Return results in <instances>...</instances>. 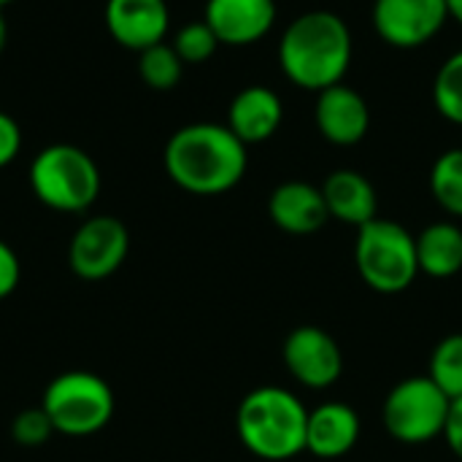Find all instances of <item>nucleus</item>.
I'll return each instance as SVG.
<instances>
[{"instance_id": "1", "label": "nucleus", "mask_w": 462, "mask_h": 462, "mask_svg": "<svg viewBox=\"0 0 462 462\" xmlns=\"http://www.w3.org/2000/svg\"><path fill=\"white\" fill-rule=\"evenodd\" d=\"M165 173L189 195H225L246 176V143L217 122H192L179 127L162 152Z\"/></svg>"}, {"instance_id": "2", "label": "nucleus", "mask_w": 462, "mask_h": 462, "mask_svg": "<svg viewBox=\"0 0 462 462\" xmlns=\"http://www.w3.org/2000/svg\"><path fill=\"white\" fill-rule=\"evenodd\" d=\"M355 54L349 24L333 11H306L290 22L279 41L282 73L306 92L341 84Z\"/></svg>"}, {"instance_id": "3", "label": "nucleus", "mask_w": 462, "mask_h": 462, "mask_svg": "<svg viewBox=\"0 0 462 462\" xmlns=\"http://www.w3.org/2000/svg\"><path fill=\"white\" fill-rule=\"evenodd\" d=\"M309 409L284 387H257L236 411L238 441L260 460L284 462L306 452Z\"/></svg>"}, {"instance_id": "4", "label": "nucleus", "mask_w": 462, "mask_h": 462, "mask_svg": "<svg viewBox=\"0 0 462 462\" xmlns=\"http://www.w3.org/2000/svg\"><path fill=\"white\" fill-rule=\"evenodd\" d=\"M355 265L360 279L379 295H401L420 276L417 236L393 219H371L357 227Z\"/></svg>"}, {"instance_id": "5", "label": "nucleus", "mask_w": 462, "mask_h": 462, "mask_svg": "<svg viewBox=\"0 0 462 462\" xmlns=\"http://www.w3.org/2000/svg\"><path fill=\"white\" fill-rule=\"evenodd\" d=\"M30 189L51 211H87L100 195L95 160L73 143H51L30 162Z\"/></svg>"}, {"instance_id": "6", "label": "nucleus", "mask_w": 462, "mask_h": 462, "mask_svg": "<svg viewBox=\"0 0 462 462\" xmlns=\"http://www.w3.org/2000/svg\"><path fill=\"white\" fill-rule=\"evenodd\" d=\"M41 409L62 436H92L114 417V393L92 371H65L43 393Z\"/></svg>"}, {"instance_id": "7", "label": "nucleus", "mask_w": 462, "mask_h": 462, "mask_svg": "<svg viewBox=\"0 0 462 462\" xmlns=\"http://www.w3.org/2000/svg\"><path fill=\"white\" fill-rule=\"evenodd\" d=\"M452 398L425 374L398 382L382 406V420L398 444L420 447L444 436Z\"/></svg>"}, {"instance_id": "8", "label": "nucleus", "mask_w": 462, "mask_h": 462, "mask_svg": "<svg viewBox=\"0 0 462 462\" xmlns=\"http://www.w3.org/2000/svg\"><path fill=\"white\" fill-rule=\"evenodd\" d=\"M130 252V233L122 219L100 214L89 217L70 238L68 263L79 279L100 282L114 276Z\"/></svg>"}, {"instance_id": "9", "label": "nucleus", "mask_w": 462, "mask_h": 462, "mask_svg": "<svg viewBox=\"0 0 462 462\" xmlns=\"http://www.w3.org/2000/svg\"><path fill=\"white\" fill-rule=\"evenodd\" d=\"M371 19L387 46L420 49L444 30L449 8L447 0H376Z\"/></svg>"}, {"instance_id": "10", "label": "nucleus", "mask_w": 462, "mask_h": 462, "mask_svg": "<svg viewBox=\"0 0 462 462\" xmlns=\"http://www.w3.org/2000/svg\"><path fill=\"white\" fill-rule=\"evenodd\" d=\"M282 360L290 376L309 390H328L344 374V355L338 341L317 325L295 328L284 338Z\"/></svg>"}, {"instance_id": "11", "label": "nucleus", "mask_w": 462, "mask_h": 462, "mask_svg": "<svg viewBox=\"0 0 462 462\" xmlns=\"http://www.w3.org/2000/svg\"><path fill=\"white\" fill-rule=\"evenodd\" d=\"M314 119H317V130L322 133L328 143L355 146L368 135L371 108L357 89L341 81L317 92Z\"/></svg>"}, {"instance_id": "12", "label": "nucleus", "mask_w": 462, "mask_h": 462, "mask_svg": "<svg viewBox=\"0 0 462 462\" xmlns=\"http://www.w3.org/2000/svg\"><path fill=\"white\" fill-rule=\"evenodd\" d=\"M276 0H208L203 19L225 46H252L276 24Z\"/></svg>"}, {"instance_id": "13", "label": "nucleus", "mask_w": 462, "mask_h": 462, "mask_svg": "<svg viewBox=\"0 0 462 462\" xmlns=\"http://www.w3.org/2000/svg\"><path fill=\"white\" fill-rule=\"evenodd\" d=\"M106 27L119 46L143 51L165 41L171 11L165 0H108Z\"/></svg>"}, {"instance_id": "14", "label": "nucleus", "mask_w": 462, "mask_h": 462, "mask_svg": "<svg viewBox=\"0 0 462 462\" xmlns=\"http://www.w3.org/2000/svg\"><path fill=\"white\" fill-rule=\"evenodd\" d=\"M271 222L287 236H311L330 219L322 189L309 181H282L268 198Z\"/></svg>"}, {"instance_id": "15", "label": "nucleus", "mask_w": 462, "mask_h": 462, "mask_svg": "<svg viewBox=\"0 0 462 462\" xmlns=\"http://www.w3.org/2000/svg\"><path fill=\"white\" fill-rule=\"evenodd\" d=\"M360 414L341 401L319 403L309 411L306 452L319 460H338L349 455L360 441Z\"/></svg>"}, {"instance_id": "16", "label": "nucleus", "mask_w": 462, "mask_h": 462, "mask_svg": "<svg viewBox=\"0 0 462 462\" xmlns=\"http://www.w3.org/2000/svg\"><path fill=\"white\" fill-rule=\"evenodd\" d=\"M282 122H284V103L271 87L263 84L244 87L227 108V127L246 146L273 138Z\"/></svg>"}, {"instance_id": "17", "label": "nucleus", "mask_w": 462, "mask_h": 462, "mask_svg": "<svg viewBox=\"0 0 462 462\" xmlns=\"http://www.w3.org/2000/svg\"><path fill=\"white\" fill-rule=\"evenodd\" d=\"M319 189H322L328 214L344 225L363 227L379 217L376 214L379 211L376 187L360 171H352V168L333 171Z\"/></svg>"}, {"instance_id": "18", "label": "nucleus", "mask_w": 462, "mask_h": 462, "mask_svg": "<svg viewBox=\"0 0 462 462\" xmlns=\"http://www.w3.org/2000/svg\"><path fill=\"white\" fill-rule=\"evenodd\" d=\"M420 273L430 279H452L462 271V227L455 222H433L417 236Z\"/></svg>"}, {"instance_id": "19", "label": "nucleus", "mask_w": 462, "mask_h": 462, "mask_svg": "<svg viewBox=\"0 0 462 462\" xmlns=\"http://www.w3.org/2000/svg\"><path fill=\"white\" fill-rule=\"evenodd\" d=\"M433 200L452 217H462V146L447 149L430 168Z\"/></svg>"}, {"instance_id": "20", "label": "nucleus", "mask_w": 462, "mask_h": 462, "mask_svg": "<svg viewBox=\"0 0 462 462\" xmlns=\"http://www.w3.org/2000/svg\"><path fill=\"white\" fill-rule=\"evenodd\" d=\"M181 73H184V62L171 43L162 41L138 51V76L149 89L168 92L181 81Z\"/></svg>"}, {"instance_id": "21", "label": "nucleus", "mask_w": 462, "mask_h": 462, "mask_svg": "<svg viewBox=\"0 0 462 462\" xmlns=\"http://www.w3.org/2000/svg\"><path fill=\"white\" fill-rule=\"evenodd\" d=\"M428 376L455 401L462 398V333L441 338L430 355Z\"/></svg>"}, {"instance_id": "22", "label": "nucleus", "mask_w": 462, "mask_h": 462, "mask_svg": "<svg viewBox=\"0 0 462 462\" xmlns=\"http://www.w3.org/2000/svg\"><path fill=\"white\" fill-rule=\"evenodd\" d=\"M433 106L447 122L462 125V49L439 68L433 79Z\"/></svg>"}, {"instance_id": "23", "label": "nucleus", "mask_w": 462, "mask_h": 462, "mask_svg": "<svg viewBox=\"0 0 462 462\" xmlns=\"http://www.w3.org/2000/svg\"><path fill=\"white\" fill-rule=\"evenodd\" d=\"M171 46L176 49V54L181 57L184 65H200V62H206V60L214 57V51L219 49V38L206 24V19H200V22L184 24L173 35V43Z\"/></svg>"}, {"instance_id": "24", "label": "nucleus", "mask_w": 462, "mask_h": 462, "mask_svg": "<svg viewBox=\"0 0 462 462\" xmlns=\"http://www.w3.org/2000/svg\"><path fill=\"white\" fill-rule=\"evenodd\" d=\"M51 433H54V425L41 406L16 414L11 422V439L19 447H41L51 439Z\"/></svg>"}, {"instance_id": "25", "label": "nucleus", "mask_w": 462, "mask_h": 462, "mask_svg": "<svg viewBox=\"0 0 462 462\" xmlns=\"http://www.w3.org/2000/svg\"><path fill=\"white\" fill-rule=\"evenodd\" d=\"M19 149H22V127L11 114L0 111V168L11 165Z\"/></svg>"}, {"instance_id": "26", "label": "nucleus", "mask_w": 462, "mask_h": 462, "mask_svg": "<svg viewBox=\"0 0 462 462\" xmlns=\"http://www.w3.org/2000/svg\"><path fill=\"white\" fill-rule=\"evenodd\" d=\"M19 279H22L19 257L5 241H0V300L8 298L19 287Z\"/></svg>"}, {"instance_id": "27", "label": "nucleus", "mask_w": 462, "mask_h": 462, "mask_svg": "<svg viewBox=\"0 0 462 462\" xmlns=\"http://www.w3.org/2000/svg\"><path fill=\"white\" fill-rule=\"evenodd\" d=\"M449 449L455 452V457L462 460V398H455L452 406H449V417H447V428H444V436H441Z\"/></svg>"}, {"instance_id": "28", "label": "nucleus", "mask_w": 462, "mask_h": 462, "mask_svg": "<svg viewBox=\"0 0 462 462\" xmlns=\"http://www.w3.org/2000/svg\"><path fill=\"white\" fill-rule=\"evenodd\" d=\"M447 8H449V19H457L462 24V0H447Z\"/></svg>"}, {"instance_id": "29", "label": "nucleus", "mask_w": 462, "mask_h": 462, "mask_svg": "<svg viewBox=\"0 0 462 462\" xmlns=\"http://www.w3.org/2000/svg\"><path fill=\"white\" fill-rule=\"evenodd\" d=\"M5 41H8V27H5V19H3V8H0V51L5 49Z\"/></svg>"}, {"instance_id": "30", "label": "nucleus", "mask_w": 462, "mask_h": 462, "mask_svg": "<svg viewBox=\"0 0 462 462\" xmlns=\"http://www.w3.org/2000/svg\"><path fill=\"white\" fill-rule=\"evenodd\" d=\"M8 3H14V0H0V8H3V5H8Z\"/></svg>"}]
</instances>
